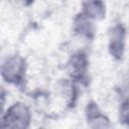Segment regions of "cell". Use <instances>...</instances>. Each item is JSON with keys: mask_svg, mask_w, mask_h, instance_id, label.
<instances>
[{"mask_svg": "<svg viewBox=\"0 0 129 129\" xmlns=\"http://www.w3.org/2000/svg\"><path fill=\"white\" fill-rule=\"evenodd\" d=\"M72 74L74 76H78L81 75L85 72L86 69V58L84 55L79 54V55H75L72 59Z\"/></svg>", "mask_w": 129, "mask_h": 129, "instance_id": "52a82bcc", "label": "cell"}, {"mask_svg": "<svg viewBox=\"0 0 129 129\" xmlns=\"http://www.w3.org/2000/svg\"><path fill=\"white\" fill-rule=\"evenodd\" d=\"M76 29L78 32L85 34L87 36L90 35V33H93V27L90 23L88 17L86 15H81L76 19Z\"/></svg>", "mask_w": 129, "mask_h": 129, "instance_id": "8992f818", "label": "cell"}, {"mask_svg": "<svg viewBox=\"0 0 129 129\" xmlns=\"http://www.w3.org/2000/svg\"><path fill=\"white\" fill-rule=\"evenodd\" d=\"M88 120L91 122L93 129H111L109 120L100 114L98 107L95 104L88 106Z\"/></svg>", "mask_w": 129, "mask_h": 129, "instance_id": "277c9868", "label": "cell"}, {"mask_svg": "<svg viewBox=\"0 0 129 129\" xmlns=\"http://www.w3.org/2000/svg\"><path fill=\"white\" fill-rule=\"evenodd\" d=\"M124 37L125 31L121 25H117L112 28L110 32V50L116 58L122 57L124 49Z\"/></svg>", "mask_w": 129, "mask_h": 129, "instance_id": "3957f363", "label": "cell"}, {"mask_svg": "<svg viewBox=\"0 0 129 129\" xmlns=\"http://www.w3.org/2000/svg\"><path fill=\"white\" fill-rule=\"evenodd\" d=\"M25 72L24 61L20 57H11L3 66V76L8 82H20Z\"/></svg>", "mask_w": 129, "mask_h": 129, "instance_id": "7a4b0ae2", "label": "cell"}, {"mask_svg": "<svg viewBox=\"0 0 129 129\" xmlns=\"http://www.w3.org/2000/svg\"><path fill=\"white\" fill-rule=\"evenodd\" d=\"M120 115H121V120H122V122L129 124V101H127L126 103H124V104L122 105Z\"/></svg>", "mask_w": 129, "mask_h": 129, "instance_id": "ba28073f", "label": "cell"}, {"mask_svg": "<svg viewBox=\"0 0 129 129\" xmlns=\"http://www.w3.org/2000/svg\"><path fill=\"white\" fill-rule=\"evenodd\" d=\"M85 15L87 17L99 18L104 15V6L100 2H90L85 4Z\"/></svg>", "mask_w": 129, "mask_h": 129, "instance_id": "5b68a950", "label": "cell"}, {"mask_svg": "<svg viewBox=\"0 0 129 129\" xmlns=\"http://www.w3.org/2000/svg\"><path fill=\"white\" fill-rule=\"evenodd\" d=\"M30 122V114L23 104H14L6 113L3 123L9 129H26Z\"/></svg>", "mask_w": 129, "mask_h": 129, "instance_id": "6da1fadb", "label": "cell"}]
</instances>
